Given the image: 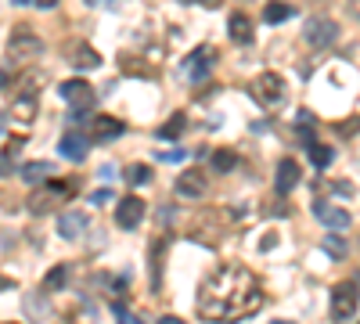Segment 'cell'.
Masks as SVG:
<instances>
[{"label": "cell", "instance_id": "1", "mask_svg": "<svg viewBox=\"0 0 360 324\" xmlns=\"http://www.w3.org/2000/svg\"><path fill=\"white\" fill-rule=\"evenodd\" d=\"M263 307V288L256 274L242 263H224L205 277L198 292V314L205 321H242Z\"/></svg>", "mask_w": 360, "mask_h": 324}, {"label": "cell", "instance_id": "2", "mask_svg": "<svg viewBox=\"0 0 360 324\" xmlns=\"http://www.w3.org/2000/svg\"><path fill=\"white\" fill-rule=\"evenodd\" d=\"M252 98L260 101V108H281L285 98H288V83L278 76V72H260L256 79H252Z\"/></svg>", "mask_w": 360, "mask_h": 324}, {"label": "cell", "instance_id": "3", "mask_svg": "<svg viewBox=\"0 0 360 324\" xmlns=\"http://www.w3.org/2000/svg\"><path fill=\"white\" fill-rule=\"evenodd\" d=\"M36 54H44V40H40L36 33H29L26 26H18V29L11 33V40H8V58H11L15 65H26V61H33Z\"/></svg>", "mask_w": 360, "mask_h": 324}, {"label": "cell", "instance_id": "4", "mask_svg": "<svg viewBox=\"0 0 360 324\" xmlns=\"http://www.w3.org/2000/svg\"><path fill=\"white\" fill-rule=\"evenodd\" d=\"M357 302H360V292L353 288V281H338L331 288V321H350L357 314Z\"/></svg>", "mask_w": 360, "mask_h": 324}, {"label": "cell", "instance_id": "5", "mask_svg": "<svg viewBox=\"0 0 360 324\" xmlns=\"http://www.w3.org/2000/svg\"><path fill=\"white\" fill-rule=\"evenodd\" d=\"M58 94L65 105H72L76 112H87V108L94 105V91H91V83L87 79H65L58 86Z\"/></svg>", "mask_w": 360, "mask_h": 324}, {"label": "cell", "instance_id": "6", "mask_svg": "<svg viewBox=\"0 0 360 324\" xmlns=\"http://www.w3.org/2000/svg\"><path fill=\"white\" fill-rule=\"evenodd\" d=\"M69 191H72V184H47V187H40L33 199H29V209H33L36 216H44V213H51L58 202H65Z\"/></svg>", "mask_w": 360, "mask_h": 324}, {"label": "cell", "instance_id": "7", "mask_svg": "<svg viewBox=\"0 0 360 324\" xmlns=\"http://www.w3.org/2000/svg\"><path fill=\"white\" fill-rule=\"evenodd\" d=\"M303 36H306L310 47H331V43L338 40V26H335L331 18H310Z\"/></svg>", "mask_w": 360, "mask_h": 324}, {"label": "cell", "instance_id": "8", "mask_svg": "<svg viewBox=\"0 0 360 324\" xmlns=\"http://www.w3.org/2000/svg\"><path fill=\"white\" fill-rule=\"evenodd\" d=\"M141 220H144V199H137V194H126V199H119V206H116V224H119L123 231H134Z\"/></svg>", "mask_w": 360, "mask_h": 324}, {"label": "cell", "instance_id": "9", "mask_svg": "<svg viewBox=\"0 0 360 324\" xmlns=\"http://www.w3.org/2000/svg\"><path fill=\"white\" fill-rule=\"evenodd\" d=\"M123 134H126V126L116 116H94L91 119V141H97V144H109V141H116Z\"/></svg>", "mask_w": 360, "mask_h": 324}, {"label": "cell", "instance_id": "10", "mask_svg": "<svg viewBox=\"0 0 360 324\" xmlns=\"http://www.w3.org/2000/svg\"><path fill=\"white\" fill-rule=\"evenodd\" d=\"M313 216H317V220H321L331 234L350 227V213H346V209H335V206H328V202H321V199L313 202Z\"/></svg>", "mask_w": 360, "mask_h": 324}, {"label": "cell", "instance_id": "11", "mask_svg": "<svg viewBox=\"0 0 360 324\" xmlns=\"http://www.w3.org/2000/svg\"><path fill=\"white\" fill-rule=\"evenodd\" d=\"M173 191L180 194V199H202V194H205V177H202V169H184L180 177L173 180Z\"/></svg>", "mask_w": 360, "mask_h": 324}, {"label": "cell", "instance_id": "12", "mask_svg": "<svg viewBox=\"0 0 360 324\" xmlns=\"http://www.w3.org/2000/svg\"><path fill=\"white\" fill-rule=\"evenodd\" d=\"M209 65H213V51H209V47H198L191 58H187V61L180 65V76H184V79H191V83H198V79L205 76Z\"/></svg>", "mask_w": 360, "mask_h": 324}, {"label": "cell", "instance_id": "13", "mask_svg": "<svg viewBox=\"0 0 360 324\" xmlns=\"http://www.w3.org/2000/svg\"><path fill=\"white\" fill-rule=\"evenodd\" d=\"M295 184H299V166H295L292 159H281V162H278V173H274V191L288 194Z\"/></svg>", "mask_w": 360, "mask_h": 324}, {"label": "cell", "instance_id": "14", "mask_svg": "<svg viewBox=\"0 0 360 324\" xmlns=\"http://www.w3.org/2000/svg\"><path fill=\"white\" fill-rule=\"evenodd\" d=\"M83 227H87V213H79V209H69V213L58 216V234L69 238V242L83 234Z\"/></svg>", "mask_w": 360, "mask_h": 324}, {"label": "cell", "instance_id": "15", "mask_svg": "<svg viewBox=\"0 0 360 324\" xmlns=\"http://www.w3.org/2000/svg\"><path fill=\"white\" fill-rule=\"evenodd\" d=\"M69 65H76V69H97L101 54L94 47H87V43H69Z\"/></svg>", "mask_w": 360, "mask_h": 324}, {"label": "cell", "instance_id": "16", "mask_svg": "<svg viewBox=\"0 0 360 324\" xmlns=\"http://www.w3.org/2000/svg\"><path fill=\"white\" fill-rule=\"evenodd\" d=\"M58 151L65 155L69 162H79V159H87V137H79V134H65L58 141Z\"/></svg>", "mask_w": 360, "mask_h": 324}, {"label": "cell", "instance_id": "17", "mask_svg": "<svg viewBox=\"0 0 360 324\" xmlns=\"http://www.w3.org/2000/svg\"><path fill=\"white\" fill-rule=\"evenodd\" d=\"M227 36L230 40H235V43H252V36H256V33H252V22H249V15H230V22H227Z\"/></svg>", "mask_w": 360, "mask_h": 324}, {"label": "cell", "instance_id": "18", "mask_svg": "<svg viewBox=\"0 0 360 324\" xmlns=\"http://www.w3.org/2000/svg\"><path fill=\"white\" fill-rule=\"evenodd\" d=\"M18 169H22V180L26 184H44V180H51V162H22V166H18Z\"/></svg>", "mask_w": 360, "mask_h": 324}, {"label": "cell", "instance_id": "19", "mask_svg": "<svg viewBox=\"0 0 360 324\" xmlns=\"http://www.w3.org/2000/svg\"><path fill=\"white\" fill-rule=\"evenodd\" d=\"M295 15V8L292 4H281V0H270V4L263 8V22L267 26H278V22H288Z\"/></svg>", "mask_w": 360, "mask_h": 324}, {"label": "cell", "instance_id": "20", "mask_svg": "<svg viewBox=\"0 0 360 324\" xmlns=\"http://www.w3.org/2000/svg\"><path fill=\"white\" fill-rule=\"evenodd\" d=\"M235 151H227V148H220V151H213V159H209V166H213L217 173H230L235 169Z\"/></svg>", "mask_w": 360, "mask_h": 324}, {"label": "cell", "instance_id": "21", "mask_svg": "<svg viewBox=\"0 0 360 324\" xmlns=\"http://www.w3.org/2000/svg\"><path fill=\"white\" fill-rule=\"evenodd\" d=\"M184 126H187V116H184V112H177V116L169 119V123H162L159 137H162V141H169V137H180V134H184Z\"/></svg>", "mask_w": 360, "mask_h": 324}, {"label": "cell", "instance_id": "22", "mask_svg": "<svg viewBox=\"0 0 360 324\" xmlns=\"http://www.w3.org/2000/svg\"><path fill=\"white\" fill-rule=\"evenodd\" d=\"M11 112H15V119H33L36 116V98H29V94H22V98H18L15 101V108H11Z\"/></svg>", "mask_w": 360, "mask_h": 324}, {"label": "cell", "instance_id": "23", "mask_svg": "<svg viewBox=\"0 0 360 324\" xmlns=\"http://www.w3.org/2000/svg\"><path fill=\"white\" fill-rule=\"evenodd\" d=\"M331 159H335L331 148H324V144H310V162H313V166L324 169V166H331Z\"/></svg>", "mask_w": 360, "mask_h": 324}, {"label": "cell", "instance_id": "24", "mask_svg": "<svg viewBox=\"0 0 360 324\" xmlns=\"http://www.w3.org/2000/svg\"><path fill=\"white\" fill-rule=\"evenodd\" d=\"M65 277H69V270H65V267H54V270H47V277H44V288H47V292L65 288Z\"/></svg>", "mask_w": 360, "mask_h": 324}, {"label": "cell", "instance_id": "25", "mask_svg": "<svg viewBox=\"0 0 360 324\" xmlns=\"http://www.w3.org/2000/svg\"><path fill=\"white\" fill-rule=\"evenodd\" d=\"M162 249H166V242H155V245H152V285H155V288L162 285V274H159V270H162Z\"/></svg>", "mask_w": 360, "mask_h": 324}, {"label": "cell", "instance_id": "26", "mask_svg": "<svg viewBox=\"0 0 360 324\" xmlns=\"http://www.w3.org/2000/svg\"><path fill=\"white\" fill-rule=\"evenodd\" d=\"M126 180H130L134 187H141V184L152 180V169H148V166H130V169H126Z\"/></svg>", "mask_w": 360, "mask_h": 324}, {"label": "cell", "instance_id": "27", "mask_svg": "<svg viewBox=\"0 0 360 324\" xmlns=\"http://www.w3.org/2000/svg\"><path fill=\"white\" fill-rule=\"evenodd\" d=\"M321 245H324V252H331V259H343V256H346V245H343V242H338V238H335V234H328V238H324V242H321Z\"/></svg>", "mask_w": 360, "mask_h": 324}, {"label": "cell", "instance_id": "28", "mask_svg": "<svg viewBox=\"0 0 360 324\" xmlns=\"http://www.w3.org/2000/svg\"><path fill=\"white\" fill-rule=\"evenodd\" d=\"M26 310H36L33 317H47V299L44 295H29L26 299Z\"/></svg>", "mask_w": 360, "mask_h": 324}, {"label": "cell", "instance_id": "29", "mask_svg": "<svg viewBox=\"0 0 360 324\" xmlns=\"http://www.w3.org/2000/svg\"><path fill=\"white\" fill-rule=\"evenodd\" d=\"M116 321H119V324H144L137 314H130L126 307H116Z\"/></svg>", "mask_w": 360, "mask_h": 324}, {"label": "cell", "instance_id": "30", "mask_svg": "<svg viewBox=\"0 0 360 324\" xmlns=\"http://www.w3.org/2000/svg\"><path fill=\"white\" fill-rule=\"evenodd\" d=\"M360 130V119H350V123H338V134H357Z\"/></svg>", "mask_w": 360, "mask_h": 324}, {"label": "cell", "instance_id": "31", "mask_svg": "<svg viewBox=\"0 0 360 324\" xmlns=\"http://www.w3.org/2000/svg\"><path fill=\"white\" fill-rule=\"evenodd\" d=\"M109 199H112V194H109V191H104V187L91 194V202H94V206H104V202H109Z\"/></svg>", "mask_w": 360, "mask_h": 324}, {"label": "cell", "instance_id": "32", "mask_svg": "<svg viewBox=\"0 0 360 324\" xmlns=\"http://www.w3.org/2000/svg\"><path fill=\"white\" fill-rule=\"evenodd\" d=\"M331 187H335V194H353V184H350V180H335Z\"/></svg>", "mask_w": 360, "mask_h": 324}, {"label": "cell", "instance_id": "33", "mask_svg": "<svg viewBox=\"0 0 360 324\" xmlns=\"http://www.w3.org/2000/svg\"><path fill=\"white\" fill-rule=\"evenodd\" d=\"M159 159H162V162H180V159H184V151H162Z\"/></svg>", "mask_w": 360, "mask_h": 324}, {"label": "cell", "instance_id": "34", "mask_svg": "<svg viewBox=\"0 0 360 324\" xmlns=\"http://www.w3.org/2000/svg\"><path fill=\"white\" fill-rule=\"evenodd\" d=\"M33 4H36L40 11H51V8H58V0H33Z\"/></svg>", "mask_w": 360, "mask_h": 324}, {"label": "cell", "instance_id": "35", "mask_svg": "<svg viewBox=\"0 0 360 324\" xmlns=\"http://www.w3.org/2000/svg\"><path fill=\"white\" fill-rule=\"evenodd\" d=\"M8 86H11V72L0 69V91H8Z\"/></svg>", "mask_w": 360, "mask_h": 324}, {"label": "cell", "instance_id": "36", "mask_svg": "<svg viewBox=\"0 0 360 324\" xmlns=\"http://www.w3.org/2000/svg\"><path fill=\"white\" fill-rule=\"evenodd\" d=\"M159 324H184V321H180V317H162Z\"/></svg>", "mask_w": 360, "mask_h": 324}, {"label": "cell", "instance_id": "37", "mask_svg": "<svg viewBox=\"0 0 360 324\" xmlns=\"http://www.w3.org/2000/svg\"><path fill=\"white\" fill-rule=\"evenodd\" d=\"M83 4H91V8H94V4H116V0H83Z\"/></svg>", "mask_w": 360, "mask_h": 324}, {"label": "cell", "instance_id": "38", "mask_svg": "<svg viewBox=\"0 0 360 324\" xmlns=\"http://www.w3.org/2000/svg\"><path fill=\"white\" fill-rule=\"evenodd\" d=\"M353 288H357V292H360V270H357V274H353Z\"/></svg>", "mask_w": 360, "mask_h": 324}, {"label": "cell", "instance_id": "39", "mask_svg": "<svg viewBox=\"0 0 360 324\" xmlns=\"http://www.w3.org/2000/svg\"><path fill=\"white\" fill-rule=\"evenodd\" d=\"M350 8H353V11H357V15H360V0H353V4H350Z\"/></svg>", "mask_w": 360, "mask_h": 324}, {"label": "cell", "instance_id": "40", "mask_svg": "<svg viewBox=\"0 0 360 324\" xmlns=\"http://www.w3.org/2000/svg\"><path fill=\"white\" fill-rule=\"evenodd\" d=\"M0 288H11V285H8V281H4V277H0Z\"/></svg>", "mask_w": 360, "mask_h": 324}, {"label": "cell", "instance_id": "41", "mask_svg": "<svg viewBox=\"0 0 360 324\" xmlns=\"http://www.w3.org/2000/svg\"><path fill=\"white\" fill-rule=\"evenodd\" d=\"M0 134H4V116H0Z\"/></svg>", "mask_w": 360, "mask_h": 324}, {"label": "cell", "instance_id": "42", "mask_svg": "<svg viewBox=\"0 0 360 324\" xmlns=\"http://www.w3.org/2000/svg\"><path fill=\"white\" fill-rule=\"evenodd\" d=\"M270 324H292V321H270Z\"/></svg>", "mask_w": 360, "mask_h": 324}]
</instances>
